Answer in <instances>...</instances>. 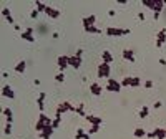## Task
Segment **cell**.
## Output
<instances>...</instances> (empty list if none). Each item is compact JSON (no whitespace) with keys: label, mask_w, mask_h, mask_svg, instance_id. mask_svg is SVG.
Returning <instances> with one entry per match:
<instances>
[{"label":"cell","mask_w":166,"mask_h":139,"mask_svg":"<svg viewBox=\"0 0 166 139\" xmlns=\"http://www.w3.org/2000/svg\"><path fill=\"white\" fill-rule=\"evenodd\" d=\"M20 37H22V40H25V41H28V43H35V37H33L32 33H28V32H25V30H23V32L20 33Z\"/></svg>","instance_id":"d6986e66"},{"label":"cell","mask_w":166,"mask_h":139,"mask_svg":"<svg viewBox=\"0 0 166 139\" xmlns=\"http://www.w3.org/2000/svg\"><path fill=\"white\" fill-rule=\"evenodd\" d=\"M85 136H86V132L83 131V127H78L77 134H75V139H85Z\"/></svg>","instance_id":"f1b7e54d"},{"label":"cell","mask_w":166,"mask_h":139,"mask_svg":"<svg viewBox=\"0 0 166 139\" xmlns=\"http://www.w3.org/2000/svg\"><path fill=\"white\" fill-rule=\"evenodd\" d=\"M46 3H43V2H40V0H37V2H35V10H38V13L40 12H45L46 10Z\"/></svg>","instance_id":"484cf974"},{"label":"cell","mask_w":166,"mask_h":139,"mask_svg":"<svg viewBox=\"0 0 166 139\" xmlns=\"http://www.w3.org/2000/svg\"><path fill=\"white\" fill-rule=\"evenodd\" d=\"M68 65L72 66V68H75V70H78L80 66H81V58L77 56V55H72V56L68 58Z\"/></svg>","instance_id":"9c48e42d"},{"label":"cell","mask_w":166,"mask_h":139,"mask_svg":"<svg viewBox=\"0 0 166 139\" xmlns=\"http://www.w3.org/2000/svg\"><path fill=\"white\" fill-rule=\"evenodd\" d=\"M141 3H143V7H146V8H150V10H153V12H154V7H156V0H143Z\"/></svg>","instance_id":"cb8c5ba5"},{"label":"cell","mask_w":166,"mask_h":139,"mask_svg":"<svg viewBox=\"0 0 166 139\" xmlns=\"http://www.w3.org/2000/svg\"><path fill=\"white\" fill-rule=\"evenodd\" d=\"M2 15H3V18H8V17H12V13H10V10L8 8H2Z\"/></svg>","instance_id":"8d00e7d4"},{"label":"cell","mask_w":166,"mask_h":139,"mask_svg":"<svg viewBox=\"0 0 166 139\" xmlns=\"http://www.w3.org/2000/svg\"><path fill=\"white\" fill-rule=\"evenodd\" d=\"M45 127H48V126H45L43 123H40V121H37V124H35V131L37 132H42Z\"/></svg>","instance_id":"1f68e13d"},{"label":"cell","mask_w":166,"mask_h":139,"mask_svg":"<svg viewBox=\"0 0 166 139\" xmlns=\"http://www.w3.org/2000/svg\"><path fill=\"white\" fill-rule=\"evenodd\" d=\"M85 119L90 123V124H98V126H101V123H103V119H101V118H98V116H93V114H86Z\"/></svg>","instance_id":"5bb4252c"},{"label":"cell","mask_w":166,"mask_h":139,"mask_svg":"<svg viewBox=\"0 0 166 139\" xmlns=\"http://www.w3.org/2000/svg\"><path fill=\"white\" fill-rule=\"evenodd\" d=\"M159 65H161V66H166V60H165V58H159Z\"/></svg>","instance_id":"bcb514c9"},{"label":"cell","mask_w":166,"mask_h":139,"mask_svg":"<svg viewBox=\"0 0 166 139\" xmlns=\"http://www.w3.org/2000/svg\"><path fill=\"white\" fill-rule=\"evenodd\" d=\"M105 90H106V91H110V93H120V91H121V83L116 81L115 78H108V79H106Z\"/></svg>","instance_id":"6da1fadb"},{"label":"cell","mask_w":166,"mask_h":139,"mask_svg":"<svg viewBox=\"0 0 166 139\" xmlns=\"http://www.w3.org/2000/svg\"><path fill=\"white\" fill-rule=\"evenodd\" d=\"M15 73H18V75H23L25 73V70H27V61H23V60H20L18 63L15 65Z\"/></svg>","instance_id":"4fadbf2b"},{"label":"cell","mask_w":166,"mask_h":139,"mask_svg":"<svg viewBox=\"0 0 166 139\" xmlns=\"http://www.w3.org/2000/svg\"><path fill=\"white\" fill-rule=\"evenodd\" d=\"M37 17H38V10H35V8H33L32 12H30V18H33V20H35Z\"/></svg>","instance_id":"74e56055"},{"label":"cell","mask_w":166,"mask_h":139,"mask_svg":"<svg viewBox=\"0 0 166 139\" xmlns=\"http://www.w3.org/2000/svg\"><path fill=\"white\" fill-rule=\"evenodd\" d=\"M108 15H110V17H115V15H116V10H110V12H108Z\"/></svg>","instance_id":"c3c4849f"},{"label":"cell","mask_w":166,"mask_h":139,"mask_svg":"<svg viewBox=\"0 0 166 139\" xmlns=\"http://www.w3.org/2000/svg\"><path fill=\"white\" fill-rule=\"evenodd\" d=\"M166 41V28H161L156 35V48H161Z\"/></svg>","instance_id":"8992f818"},{"label":"cell","mask_w":166,"mask_h":139,"mask_svg":"<svg viewBox=\"0 0 166 139\" xmlns=\"http://www.w3.org/2000/svg\"><path fill=\"white\" fill-rule=\"evenodd\" d=\"M145 88H148V90H150V88H153V81H151V79L145 81Z\"/></svg>","instance_id":"ab89813d"},{"label":"cell","mask_w":166,"mask_h":139,"mask_svg":"<svg viewBox=\"0 0 166 139\" xmlns=\"http://www.w3.org/2000/svg\"><path fill=\"white\" fill-rule=\"evenodd\" d=\"M139 85H141V79H139L138 76H135V78L131 79V88H139Z\"/></svg>","instance_id":"836d02e7"},{"label":"cell","mask_w":166,"mask_h":139,"mask_svg":"<svg viewBox=\"0 0 166 139\" xmlns=\"http://www.w3.org/2000/svg\"><path fill=\"white\" fill-rule=\"evenodd\" d=\"M121 56L125 61H130V63H135V52L130 50V48H125L123 52H121Z\"/></svg>","instance_id":"ba28073f"},{"label":"cell","mask_w":166,"mask_h":139,"mask_svg":"<svg viewBox=\"0 0 166 139\" xmlns=\"http://www.w3.org/2000/svg\"><path fill=\"white\" fill-rule=\"evenodd\" d=\"M37 121L43 123L45 126H52V123H53V119L50 118V116H46L45 113H40V116H38V119H37Z\"/></svg>","instance_id":"9a60e30c"},{"label":"cell","mask_w":166,"mask_h":139,"mask_svg":"<svg viewBox=\"0 0 166 139\" xmlns=\"http://www.w3.org/2000/svg\"><path fill=\"white\" fill-rule=\"evenodd\" d=\"M148 114H150V108H148V106H143V108L139 109V113H138L139 118H148Z\"/></svg>","instance_id":"83f0119b"},{"label":"cell","mask_w":166,"mask_h":139,"mask_svg":"<svg viewBox=\"0 0 166 139\" xmlns=\"http://www.w3.org/2000/svg\"><path fill=\"white\" fill-rule=\"evenodd\" d=\"M83 30H85V33H90V35H100V33H103V30H100L96 26H83Z\"/></svg>","instance_id":"7402d4cb"},{"label":"cell","mask_w":166,"mask_h":139,"mask_svg":"<svg viewBox=\"0 0 166 139\" xmlns=\"http://www.w3.org/2000/svg\"><path fill=\"white\" fill-rule=\"evenodd\" d=\"M13 28H15V30H17V32H20V30H22V28H20V25H17V23H15V25H13Z\"/></svg>","instance_id":"f907efd6"},{"label":"cell","mask_w":166,"mask_h":139,"mask_svg":"<svg viewBox=\"0 0 166 139\" xmlns=\"http://www.w3.org/2000/svg\"><path fill=\"white\" fill-rule=\"evenodd\" d=\"M60 124H61V118H53V123H52V127H53V129L60 127Z\"/></svg>","instance_id":"e575fe53"},{"label":"cell","mask_w":166,"mask_h":139,"mask_svg":"<svg viewBox=\"0 0 166 139\" xmlns=\"http://www.w3.org/2000/svg\"><path fill=\"white\" fill-rule=\"evenodd\" d=\"M146 136H148V138H150V139H154V132H148V134H146Z\"/></svg>","instance_id":"7dc6e473"},{"label":"cell","mask_w":166,"mask_h":139,"mask_svg":"<svg viewBox=\"0 0 166 139\" xmlns=\"http://www.w3.org/2000/svg\"><path fill=\"white\" fill-rule=\"evenodd\" d=\"M153 132H154V138H156V139H166L165 127H154V129H153Z\"/></svg>","instance_id":"ac0fdd59"},{"label":"cell","mask_w":166,"mask_h":139,"mask_svg":"<svg viewBox=\"0 0 166 139\" xmlns=\"http://www.w3.org/2000/svg\"><path fill=\"white\" fill-rule=\"evenodd\" d=\"M53 131H55V129H53L52 126H48V127H45L42 132H38V138L40 139H50L53 136Z\"/></svg>","instance_id":"30bf717a"},{"label":"cell","mask_w":166,"mask_h":139,"mask_svg":"<svg viewBox=\"0 0 166 139\" xmlns=\"http://www.w3.org/2000/svg\"><path fill=\"white\" fill-rule=\"evenodd\" d=\"M77 114H80V116H83V118H86V113H85V104L81 103V104H78V108H77Z\"/></svg>","instance_id":"f546056e"},{"label":"cell","mask_w":166,"mask_h":139,"mask_svg":"<svg viewBox=\"0 0 166 139\" xmlns=\"http://www.w3.org/2000/svg\"><path fill=\"white\" fill-rule=\"evenodd\" d=\"M118 3H120V5H126L128 2H126V0H118Z\"/></svg>","instance_id":"681fc988"},{"label":"cell","mask_w":166,"mask_h":139,"mask_svg":"<svg viewBox=\"0 0 166 139\" xmlns=\"http://www.w3.org/2000/svg\"><path fill=\"white\" fill-rule=\"evenodd\" d=\"M85 139H90V134H86V136H85Z\"/></svg>","instance_id":"f5cc1de1"},{"label":"cell","mask_w":166,"mask_h":139,"mask_svg":"<svg viewBox=\"0 0 166 139\" xmlns=\"http://www.w3.org/2000/svg\"><path fill=\"white\" fill-rule=\"evenodd\" d=\"M57 111L61 113V114H65L66 111H70V113H77V108L70 103V101H61L58 104V108H57Z\"/></svg>","instance_id":"3957f363"},{"label":"cell","mask_w":166,"mask_h":139,"mask_svg":"<svg viewBox=\"0 0 166 139\" xmlns=\"http://www.w3.org/2000/svg\"><path fill=\"white\" fill-rule=\"evenodd\" d=\"M2 114H3V118H5L7 123H10V124H12V123H13V113H12V109H10V108H5V109L2 111Z\"/></svg>","instance_id":"e0dca14e"},{"label":"cell","mask_w":166,"mask_h":139,"mask_svg":"<svg viewBox=\"0 0 166 139\" xmlns=\"http://www.w3.org/2000/svg\"><path fill=\"white\" fill-rule=\"evenodd\" d=\"M161 106H163V103H161V101H154V104H153V108H154V109H159Z\"/></svg>","instance_id":"f35d334b"},{"label":"cell","mask_w":166,"mask_h":139,"mask_svg":"<svg viewBox=\"0 0 166 139\" xmlns=\"http://www.w3.org/2000/svg\"><path fill=\"white\" fill-rule=\"evenodd\" d=\"M45 13L50 17V18H58V17H60V10H58V8H53V7H50V5L46 7Z\"/></svg>","instance_id":"7c38bea8"},{"label":"cell","mask_w":166,"mask_h":139,"mask_svg":"<svg viewBox=\"0 0 166 139\" xmlns=\"http://www.w3.org/2000/svg\"><path fill=\"white\" fill-rule=\"evenodd\" d=\"M131 76H125V78L121 79L120 83H121V88H131Z\"/></svg>","instance_id":"d4e9b609"},{"label":"cell","mask_w":166,"mask_h":139,"mask_svg":"<svg viewBox=\"0 0 166 139\" xmlns=\"http://www.w3.org/2000/svg\"><path fill=\"white\" fill-rule=\"evenodd\" d=\"M2 98H7V99H13V98H15V93H13V90L8 85L2 86Z\"/></svg>","instance_id":"52a82bcc"},{"label":"cell","mask_w":166,"mask_h":139,"mask_svg":"<svg viewBox=\"0 0 166 139\" xmlns=\"http://www.w3.org/2000/svg\"><path fill=\"white\" fill-rule=\"evenodd\" d=\"M3 134H7V136L12 134V124H10V123H7L5 124V127H3Z\"/></svg>","instance_id":"d590c367"},{"label":"cell","mask_w":166,"mask_h":139,"mask_svg":"<svg viewBox=\"0 0 166 139\" xmlns=\"http://www.w3.org/2000/svg\"><path fill=\"white\" fill-rule=\"evenodd\" d=\"M81 55H83V48H78V50H77V56L81 58Z\"/></svg>","instance_id":"f6af8a7d"},{"label":"cell","mask_w":166,"mask_h":139,"mask_svg":"<svg viewBox=\"0 0 166 139\" xmlns=\"http://www.w3.org/2000/svg\"><path fill=\"white\" fill-rule=\"evenodd\" d=\"M68 58H70V56H66V55H61V56H58V60H57V65H58V68H60V71L63 73L66 70V68H68Z\"/></svg>","instance_id":"5b68a950"},{"label":"cell","mask_w":166,"mask_h":139,"mask_svg":"<svg viewBox=\"0 0 166 139\" xmlns=\"http://www.w3.org/2000/svg\"><path fill=\"white\" fill-rule=\"evenodd\" d=\"M45 93H40L38 94V99H37V104H38V109H40V113H43V109H45V103H43V101H45Z\"/></svg>","instance_id":"ffe728a7"},{"label":"cell","mask_w":166,"mask_h":139,"mask_svg":"<svg viewBox=\"0 0 166 139\" xmlns=\"http://www.w3.org/2000/svg\"><path fill=\"white\" fill-rule=\"evenodd\" d=\"M83 22V26H95V22H96V15H90V17H85L81 20Z\"/></svg>","instance_id":"2e32d148"},{"label":"cell","mask_w":166,"mask_h":139,"mask_svg":"<svg viewBox=\"0 0 166 139\" xmlns=\"http://www.w3.org/2000/svg\"><path fill=\"white\" fill-rule=\"evenodd\" d=\"M55 81H57V83H63V81H65V73L60 71L58 75H55Z\"/></svg>","instance_id":"d6a6232c"},{"label":"cell","mask_w":166,"mask_h":139,"mask_svg":"<svg viewBox=\"0 0 166 139\" xmlns=\"http://www.w3.org/2000/svg\"><path fill=\"white\" fill-rule=\"evenodd\" d=\"M138 18L141 20V22H145V20H146V17H145V13H143V12H139V13H138Z\"/></svg>","instance_id":"60d3db41"},{"label":"cell","mask_w":166,"mask_h":139,"mask_svg":"<svg viewBox=\"0 0 166 139\" xmlns=\"http://www.w3.org/2000/svg\"><path fill=\"white\" fill-rule=\"evenodd\" d=\"M100 129H101V127H100L98 124H92V127L88 129V132H86V134H90V136H92V134H96V132H98Z\"/></svg>","instance_id":"4dcf8cb0"},{"label":"cell","mask_w":166,"mask_h":139,"mask_svg":"<svg viewBox=\"0 0 166 139\" xmlns=\"http://www.w3.org/2000/svg\"><path fill=\"white\" fill-rule=\"evenodd\" d=\"M110 73H111L110 65L101 61V63L98 65V73H96V76H98V78H106V79H108V78H110Z\"/></svg>","instance_id":"7a4b0ae2"},{"label":"cell","mask_w":166,"mask_h":139,"mask_svg":"<svg viewBox=\"0 0 166 139\" xmlns=\"http://www.w3.org/2000/svg\"><path fill=\"white\" fill-rule=\"evenodd\" d=\"M90 93H92L93 96H100V94L103 93V88H101L98 83H92V85H90Z\"/></svg>","instance_id":"8fae6325"},{"label":"cell","mask_w":166,"mask_h":139,"mask_svg":"<svg viewBox=\"0 0 166 139\" xmlns=\"http://www.w3.org/2000/svg\"><path fill=\"white\" fill-rule=\"evenodd\" d=\"M52 38H53V40L60 38V33H58V32H53V33H52Z\"/></svg>","instance_id":"7bdbcfd3"},{"label":"cell","mask_w":166,"mask_h":139,"mask_svg":"<svg viewBox=\"0 0 166 139\" xmlns=\"http://www.w3.org/2000/svg\"><path fill=\"white\" fill-rule=\"evenodd\" d=\"M101 60H103V63H108V65H110V63L113 61V55L108 52V50H103V53H101Z\"/></svg>","instance_id":"44dd1931"},{"label":"cell","mask_w":166,"mask_h":139,"mask_svg":"<svg viewBox=\"0 0 166 139\" xmlns=\"http://www.w3.org/2000/svg\"><path fill=\"white\" fill-rule=\"evenodd\" d=\"M146 134H148V132L145 131V127H136V129L133 131V136H135V138H136V139H141V138H145Z\"/></svg>","instance_id":"603a6c76"},{"label":"cell","mask_w":166,"mask_h":139,"mask_svg":"<svg viewBox=\"0 0 166 139\" xmlns=\"http://www.w3.org/2000/svg\"><path fill=\"white\" fill-rule=\"evenodd\" d=\"M159 15H161V13H158V12L153 13V18H154V22H156V20H159Z\"/></svg>","instance_id":"ee69618b"},{"label":"cell","mask_w":166,"mask_h":139,"mask_svg":"<svg viewBox=\"0 0 166 139\" xmlns=\"http://www.w3.org/2000/svg\"><path fill=\"white\" fill-rule=\"evenodd\" d=\"M165 131H166V127H165Z\"/></svg>","instance_id":"db71d44e"},{"label":"cell","mask_w":166,"mask_h":139,"mask_svg":"<svg viewBox=\"0 0 166 139\" xmlns=\"http://www.w3.org/2000/svg\"><path fill=\"white\" fill-rule=\"evenodd\" d=\"M5 20L10 23V25H15V20H13V17H8V18H5Z\"/></svg>","instance_id":"b9f144b4"},{"label":"cell","mask_w":166,"mask_h":139,"mask_svg":"<svg viewBox=\"0 0 166 139\" xmlns=\"http://www.w3.org/2000/svg\"><path fill=\"white\" fill-rule=\"evenodd\" d=\"M108 37H123L125 35V28H115V26H108L105 30Z\"/></svg>","instance_id":"277c9868"},{"label":"cell","mask_w":166,"mask_h":139,"mask_svg":"<svg viewBox=\"0 0 166 139\" xmlns=\"http://www.w3.org/2000/svg\"><path fill=\"white\" fill-rule=\"evenodd\" d=\"M166 5V2L165 0H156V7H154V12H158V13H161V10H163V7ZM153 12V13H154Z\"/></svg>","instance_id":"4316f807"},{"label":"cell","mask_w":166,"mask_h":139,"mask_svg":"<svg viewBox=\"0 0 166 139\" xmlns=\"http://www.w3.org/2000/svg\"><path fill=\"white\" fill-rule=\"evenodd\" d=\"M25 32H28V33H32V35H33V28H32V26H28V28H27Z\"/></svg>","instance_id":"816d5d0a"}]
</instances>
